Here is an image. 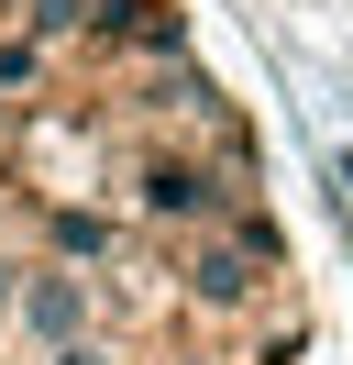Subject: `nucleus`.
Wrapping results in <instances>:
<instances>
[{"mask_svg": "<svg viewBox=\"0 0 353 365\" xmlns=\"http://www.w3.org/2000/svg\"><path fill=\"white\" fill-rule=\"evenodd\" d=\"M33 365H144L122 332H78V343H56V354H33Z\"/></svg>", "mask_w": 353, "mask_h": 365, "instance_id": "0eeeda50", "label": "nucleus"}, {"mask_svg": "<svg viewBox=\"0 0 353 365\" xmlns=\"http://www.w3.org/2000/svg\"><path fill=\"white\" fill-rule=\"evenodd\" d=\"M166 277H176V310H188V332H199V343H210V332L232 343L243 321H287V277H265L221 222H210V232H188Z\"/></svg>", "mask_w": 353, "mask_h": 365, "instance_id": "f03ea898", "label": "nucleus"}, {"mask_svg": "<svg viewBox=\"0 0 353 365\" xmlns=\"http://www.w3.org/2000/svg\"><path fill=\"white\" fill-rule=\"evenodd\" d=\"M88 56H100L110 78L166 67V56H188V11H176V0H100V11H88Z\"/></svg>", "mask_w": 353, "mask_h": 365, "instance_id": "20e7f679", "label": "nucleus"}, {"mask_svg": "<svg viewBox=\"0 0 353 365\" xmlns=\"http://www.w3.org/2000/svg\"><path fill=\"white\" fill-rule=\"evenodd\" d=\"M22 277H33V255H0V332H11V310H22Z\"/></svg>", "mask_w": 353, "mask_h": 365, "instance_id": "6e6552de", "label": "nucleus"}, {"mask_svg": "<svg viewBox=\"0 0 353 365\" xmlns=\"http://www.w3.org/2000/svg\"><path fill=\"white\" fill-rule=\"evenodd\" d=\"M221 232H232V244L254 255L265 277H287V222H276V210H265V200H243V210H221Z\"/></svg>", "mask_w": 353, "mask_h": 365, "instance_id": "423d86ee", "label": "nucleus"}, {"mask_svg": "<svg viewBox=\"0 0 353 365\" xmlns=\"http://www.w3.org/2000/svg\"><path fill=\"white\" fill-rule=\"evenodd\" d=\"M166 365H232V343H176Z\"/></svg>", "mask_w": 353, "mask_h": 365, "instance_id": "1a4fd4ad", "label": "nucleus"}, {"mask_svg": "<svg viewBox=\"0 0 353 365\" xmlns=\"http://www.w3.org/2000/svg\"><path fill=\"white\" fill-rule=\"evenodd\" d=\"M78 332H110V288H100V266H56V255H33L22 310H11V343H22V354H56V343H78Z\"/></svg>", "mask_w": 353, "mask_h": 365, "instance_id": "7ed1b4c3", "label": "nucleus"}, {"mask_svg": "<svg viewBox=\"0 0 353 365\" xmlns=\"http://www.w3.org/2000/svg\"><path fill=\"white\" fill-rule=\"evenodd\" d=\"M44 255L56 266H110V255H132V222L88 210V200H44Z\"/></svg>", "mask_w": 353, "mask_h": 365, "instance_id": "39448f33", "label": "nucleus"}, {"mask_svg": "<svg viewBox=\"0 0 353 365\" xmlns=\"http://www.w3.org/2000/svg\"><path fill=\"white\" fill-rule=\"evenodd\" d=\"M243 200H254V166L210 155L188 133H122V155H110V210L132 232H154V244H188V232H210Z\"/></svg>", "mask_w": 353, "mask_h": 365, "instance_id": "f257e3e1", "label": "nucleus"}]
</instances>
